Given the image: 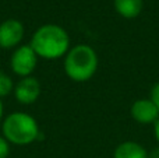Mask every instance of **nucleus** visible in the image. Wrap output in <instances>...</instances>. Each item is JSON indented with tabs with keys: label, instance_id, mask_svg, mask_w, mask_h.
<instances>
[{
	"label": "nucleus",
	"instance_id": "obj_13",
	"mask_svg": "<svg viewBox=\"0 0 159 158\" xmlns=\"http://www.w3.org/2000/svg\"><path fill=\"white\" fill-rule=\"evenodd\" d=\"M152 126H154V136H155V139H157V142L159 144V118H158L157 122H155Z\"/></svg>",
	"mask_w": 159,
	"mask_h": 158
},
{
	"label": "nucleus",
	"instance_id": "obj_5",
	"mask_svg": "<svg viewBox=\"0 0 159 158\" xmlns=\"http://www.w3.org/2000/svg\"><path fill=\"white\" fill-rule=\"evenodd\" d=\"M25 27L20 20L7 18L0 24V48L2 49H16L24 39Z\"/></svg>",
	"mask_w": 159,
	"mask_h": 158
},
{
	"label": "nucleus",
	"instance_id": "obj_12",
	"mask_svg": "<svg viewBox=\"0 0 159 158\" xmlns=\"http://www.w3.org/2000/svg\"><path fill=\"white\" fill-rule=\"evenodd\" d=\"M149 100L155 104V106L159 111V81L154 84V87L151 88V94H149Z\"/></svg>",
	"mask_w": 159,
	"mask_h": 158
},
{
	"label": "nucleus",
	"instance_id": "obj_6",
	"mask_svg": "<svg viewBox=\"0 0 159 158\" xmlns=\"http://www.w3.org/2000/svg\"><path fill=\"white\" fill-rule=\"evenodd\" d=\"M41 83L34 76L20 78V81L14 86V98L21 105H32L41 97Z\"/></svg>",
	"mask_w": 159,
	"mask_h": 158
},
{
	"label": "nucleus",
	"instance_id": "obj_2",
	"mask_svg": "<svg viewBox=\"0 0 159 158\" xmlns=\"http://www.w3.org/2000/svg\"><path fill=\"white\" fill-rule=\"evenodd\" d=\"M99 59L93 48L87 44L71 46L64 56L63 69L66 76L75 83L89 81L98 70Z\"/></svg>",
	"mask_w": 159,
	"mask_h": 158
},
{
	"label": "nucleus",
	"instance_id": "obj_15",
	"mask_svg": "<svg viewBox=\"0 0 159 158\" xmlns=\"http://www.w3.org/2000/svg\"><path fill=\"white\" fill-rule=\"evenodd\" d=\"M3 115H4V106H3V101L0 98V123L3 122Z\"/></svg>",
	"mask_w": 159,
	"mask_h": 158
},
{
	"label": "nucleus",
	"instance_id": "obj_14",
	"mask_svg": "<svg viewBox=\"0 0 159 158\" xmlns=\"http://www.w3.org/2000/svg\"><path fill=\"white\" fill-rule=\"evenodd\" d=\"M148 158H159V146L155 148H152L148 153Z\"/></svg>",
	"mask_w": 159,
	"mask_h": 158
},
{
	"label": "nucleus",
	"instance_id": "obj_4",
	"mask_svg": "<svg viewBox=\"0 0 159 158\" xmlns=\"http://www.w3.org/2000/svg\"><path fill=\"white\" fill-rule=\"evenodd\" d=\"M38 56L34 52L30 44L20 45L18 48L13 50V55L10 58V69L20 78L32 76L38 64Z\"/></svg>",
	"mask_w": 159,
	"mask_h": 158
},
{
	"label": "nucleus",
	"instance_id": "obj_11",
	"mask_svg": "<svg viewBox=\"0 0 159 158\" xmlns=\"http://www.w3.org/2000/svg\"><path fill=\"white\" fill-rule=\"evenodd\" d=\"M10 143L4 139L3 136H0V158H8L10 156Z\"/></svg>",
	"mask_w": 159,
	"mask_h": 158
},
{
	"label": "nucleus",
	"instance_id": "obj_1",
	"mask_svg": "<svg viewBox=\"0 0 159 158\" xmlns=\"http://www.w3.org/2000/svg\"><path fill=\"white\" fill-rule=\"evenodd\" d=\"M30 45L39 59L46 60L64 58L71 48L67 31L57 24L41 25L34 32Z\"/></svg>",
	"mask_w": 159,
	"mask_h": 158
},
{
	"label": "nucleus",
	"instance_id": "obj_3",
	"mask_svg": "<svg viewBox=\"0 0 159 158\" xmlns=\"http://www.w3.org/2000/svg\"><path fill=\"white\" fill-rule=\"evenodd\" d=\"M3 137L13 146H30L38 140L41 129L34 116L25 112H13L2 122Z\"/></svg>",
	"mask_w": 159,
	"mask_h": 158
},
{
	"label": "nucleus",
	"instance_id": "obj_10",
	"mask_svg": "<svg viewBox=\"0 0 159 158\" xmlns=\"http://www.w3.org/2000/svg\"><path fill=\"white\" fill-rule=\"evenodd\" d=\"M13 90H14L13 78L0 70V98H4L7 95H10L13 92Z\"/></svg>",
	"mask_w": 159,
	"mask_h": 158
},
{
	"label": "nucleus",
	"instance_id": "obj_9",
	"mask_svg": "<svg viewBox=\"0 0 159 158\" xmlns=\"http://www.w3.org/2000/svg\"><path fill=\"white\" fill-rule=\"evenodd\" d=\"M116 13L127 20L137 18L144 8V0H113Z\"/></svg>",
	"mask_w": 159,
	"mask_h": 158
},
{
	"label": "nucleus",
	"instance_id": "obj_8",
	"mask_svg": "<svg viewBox=\"0 0 159 158\" xmlns=\"http://www.w3.org/2000/svg\"><path fill=\"white\" fill-rule=\"evenodd\" d=\"M113 158H148V151L140 143L127 140L116 146Z\"/></svg>",
	"mask_w": 159,
	"mask_h": 158
},
{
	"label": "nucleus",
	"instance_id": "obj_7",
	"mask_svg": "<svg viewBox=\"0 0 159 158\" xmlns=\"http://www.w3.org/2000/svg\"><path fill=\"white\" fill-rule=\"evenodd\" d=\"M130 115L140 125H154L159 118V111L149 98H140L131 104Z\"/></svg>",
	"mask_w": 159,
	"mask_h": 158
}]
</instances>
